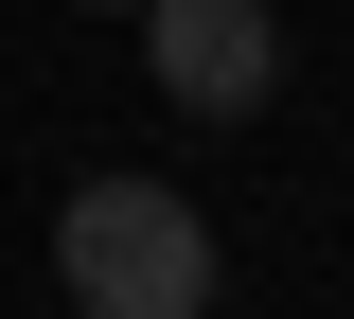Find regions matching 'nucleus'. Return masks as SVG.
Wrapping results in <instances>:
<instances>
[{"label": "nucleus", "instance_id": "nucleus-2", "mask_svg": "<svg viewBox=\"0 0 354 319\" xmlns=\"http://www.w3.org/2000/svg\"><path fill=\"white\" fill-rule=\"evenodd\" d=\"M142 53H160V107H195V125H248L283 89V18L266 0H142Z\"/></svg>", "mask_w": 354, "mask_h": 319}, {"label": "nucleus", "instance_id": "nucleus-1", "mask_svg": "<svg viewBox=\"0 0 354 319\" xmlns=\"http://www.w3.org/2000/svg\"><path fill=\"white\" fill-rule=\"evenodd\" d=\"M53 266H71L88 319H195L213 302V230H195V195H160V178H88L71 213H53Z\"/></svg>", "mask_w": 354, "mask_h": 319}, {"label": "nucleus", "instance_id": "nucleus-3", "mask_svg": "<svg viewBox=\"0 0 354 319\" xmlns=\"http://www.w3.org/2000/svg\"><path fill=\"white\" fill-rule=\"evenodd\" d=\"M88 18H142V0H88Z\"/></svg>", "mask_w": 354, "mask_h": 319}]
</instances>
